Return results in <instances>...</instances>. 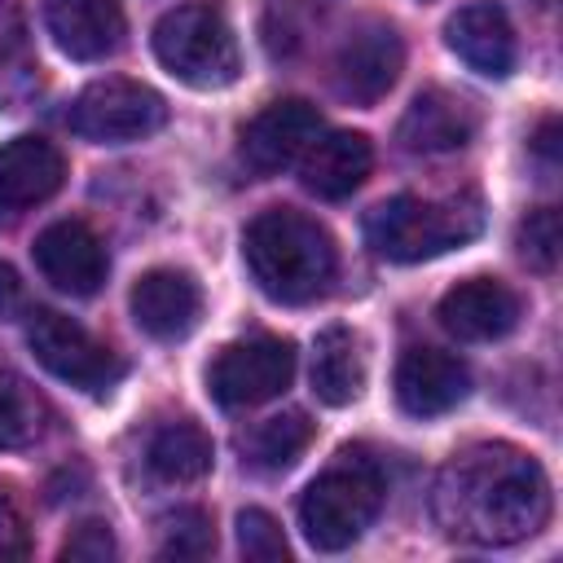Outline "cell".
I'll return each mask as SVG.
<instances>
[{"label":"cell","mask_w":563,"mask_h":563,"mask_svg":"<svg viewBox=\"0 0 563 563\" xmlns=\"http://www.w3.org/2000/svg\"><path fill=\"white\" fill-rule=\"evenodd\" d=\"M62 559H75V563H106V559H114V537H110V523H101V519L79 523V528L66 537Z\"/></svg>","instance_id":"27"},{"label":"cell","mask_w":563,"mask_h":563,"mask_svg":"<svg viewBox=\"0 0 563 563\" xmlns=\"http://www.w3.org/2000/svg\"><path fill=\"white\" fill-rule=\"evenodd\" d=\"M216 550V532H211V519L194 506L176 510L163 519V541H158V554L163 559H207Z\"/></svg>","instance_id":"24"},{"label":"cell","mask_w":563,"mask_h":563,"mask_svg":"<svg viewBox=\"0 0 563 563\" xmlns=\"http://www.w3.org/2000/svg\"><path fill=\"white\" fill-rule=\"evenodd\" d=\"M26 343H31L35 361L48 374H57L62 383H70L79 391H106L123 374L119 356L106 343H97L79 321L62 317V312H48V308L31 317Z\"/></svg>","instance_id":"8"},{"label":"cell","mask_w":563,"mask_h":563,"mask_svg":"<svg viewBox=\"0 0 563 563\" xmlns=\"http://www.w3.org/2000/svg\"><path fill=\"white\" fill-rule=\"evenodd\" d=\"M40 431H44V400L18 374H0V449H22Z\"/></svg>","instance_id":"23"},{"label":"cell","mask_w":563,"mask_h":563,"mask_svg":"<svg viewBox=\"0 0 563 563\" xmlns=\"http://www.w3.org/2000/svg\"><path fill=\"white\" fill-rule=\"evenodd\" d=\"M145 457H150V471H154L158 479H167V484H189V479H202V475L211 471L216 449H211V435H207L198 422L185 418V422L158 427L154 440H150V449H145Z\"/></svg>","instance_id":"21"},{"label":"cell","mask_w":563,"mask_h":563,"mask_svg":"<svg viewBox=\"0 0 563 563\" xmlns=\"http://www.w3.org/2000/svg\"><path fill=\"white\" fill-rule=\"evenodd\" d=\"M479 229H484V202L471 189L449 194V198L396 194L365 216V242L374 246V255H383L391 264L435 260V255L479 238Z\"/></svg>","instance_id":"3"},{"label":"cell","mask_w":563,"mask_h":563,"mask_svg":"<svg viewBox=\"0 0 563 563\" xmlns=\"http://www.w3.org/2000/svg\"><path fill=\"white\" fill-rule=\"evenodd\" d=\"M400 66H405L400 31L383 18H365L352 26V35L334 53V88L356 106H374L378 97L391 92V84L400 79Z\"/></svg>","instance_id":"9"},{"label":"cell","mask_w":563,"mask_h":563,"mask_svg":"<svg viewBox=\"0 0 563 563\" xmlns=\"http://www.w3.org/2000/svg\"><path fill=\"white\" fill-rule=\"evenodd\" d=\"M128 303H132V321L150 339H158V343L185 339L198 325V317H202V290L180 268H150V273H141Z\"/></svg>","instance_id":"16"},{"label":"cell","mask_w":563,"mask_h":563,"mask_svg":"<svg viewBox=\"0 0 563 563\" xmlns=\"http://www.w3.org/2000/svg\"><path fill=\"white\" fill-rule=\"evenodd\" d=\"M66 123L84 141L128 145L167 123V101L150 84H136V79H97L75 97Z\"/></svg>","instance_id":"6"},{"label":"cell","mask_w":563,"mask_h":563,"mask_svg":"<svg viewBox=\"0 0 563 563\" xmlns=\"http://www.w3.org/2000/svg\"><path fill=\"white\" fill-rule=\"evenodd\" d=\"M554 136H559V119L550 114V119L541 123V132H537V141H532V145H537V154H541V158H545L550 167H554Z\"/></svg>","instance_id":"31"},{"label":"cell","mask_w":563,"mask_h":563,"mask_svg":"<svg viewBox=\"0 0 563 563\" xmlns=\"http://www.w3.org/2000/svg\"><path fill=\"white\" fill-rule=\"evenodd\" d=\"M559 242H563V229H559V211H554V207L528 211V220H523L519 233H515L519 255H523L528 268H537V273H550V268L559 264Z\"/></svg>","instance_id":"25"},{"label":"cell","mask_w":563,"mask_h":563,"mask_svg":"<svg viewBox=\"0 0 563 563\" xmlns=\"http://www.w3.org/2000/svg\"><path fill=\"white\" fill-rule=\"evenodd\" d=\"M471 391V374L453 352L405 347L396 361V400L409 418H440L457 409Z\"/></svg>","instance_id":"12"},{"label":"cell","mask_w":563,"mask_h":563,"mask_svg":"<svg viewBox=\"0 0 563 563\" xmlns=\"http://www.w3.org/2000/svg\"><path fill=\"white\" fill-rule=\"evenodd\" d=\"M444 44L484 79H506L515 70V26L501 4L493 0H471L444 22Z\"/></svg>","instance_id":"15"},{"label":"cell","mask_w":563,"mask_h":563,"mask_svg":"<svg viewBox=\"0 0 563 563\" xmlns=\"http://www.w3.org/2000/svg\"><path fill=\"white\" fill-rule=\"evenodd\" d=\"M471 136H475V110L449 88L418 92L396 123V141L409 154H453Z\"/></svg>","instance_id":"18"},{"label":"cell","mask_w":563,"mask_h":563,"mask_svg":"<svg viewBox=\"0 0 563 563\" xmlns=\"http://www.w3.org/2000/svg\"><path fill=\"white\" fill-rule=\"evenodd\" d=\"M383 471L374 457L343 449L299 497V528L312 550H347L383 510Z\"/></svg>","instance_id":"4"},{"label":"cell","mask_w":563,"mask_h":563,"mask_svg":"<svg viewBox=\"0 0 563 563\" xmlns=\"http://www.w3.org/2000/svg\"><path fill=\"white\" fill-rule=\"evenodd\" d=\"M295 378V347L273 334L238 339L216 352L207 365V391L224 409H251L273 396H282Z\"/></svg>","instance_id":"7"},{"label":"cell","mask_w":563,"mask_h":563,"mask_svg":"<svg viewBox=\"0 0 563 563\" xmlns=\"http://www.w3.org/2000/svg\"><path fill=\"white\" fill-rule=\"evenodd\" d=\"M26 48V22L18 4H0V66H9Z\"/></svg>","instance_id":"29"},{"label":"cell","mask_w":563,"mask_h":563,"mask_svg":"<svg viewBox=\"0 0 563 563\" xmlns=\"http://www.w3.org/2000/svg\"><path fill=\"white\" fill-rule=\"evenodd\" d=\"M321 136V114L317 106L286 97L264 106L246 128H242V163L260 176H277L303 158V150Z\"/></svg>","instance_id":"10"},{"label":"cell","mask_w":563,"mask_h":563,"mask_svg":"<svg viewBox=\"0 0 563 563\" xmlns=\"http://www.w3.org/2000/svg\"><path fill=\"white\" fill-rule=\"evenodd\" d=\"M31 554V537H26V519L13 506L9 493H0V563L9 559H26Z\"/></svg>","instance_id":"28"},{"label":"cell","mask_w":563,"mask_h":563,"mask_svg":"<svg viewBox=\"0 0 563 563\" xmlns=\"http://www.w3.org/2000/svg\"><path fill=\"white\" fill-rule=\"evenodd\" d=\"M435 317L462 343H493V339L515 330L519 295L497 277H466L453 290H444Z\"/></svg>","instance_id":"14"},{"label":"cell","mask_w":563,"mask_h":563,"mask_svg":"<svg viewBox=\"0 0 563 563\" xmlns=\"http://www.w3.org/2000/svg\"><path fill=\"white\" fill-rule=\"evenodd\" d=\"M44 26L75 62H101L123 44L119 0H44Z\"/></svg>","instance_id":"17"},{"label":"cell","mask_w":563,"mask_h":563,"mask_svg":"<svg viewBox=\"0 0 563 563\" xmlns=\"http://www.w3.org/2000/svg\"><path fill=\"white\" fill-rule=\"evenodd\" d=\"M238 550L251 563H286V554H290L277 519L268 510H255V506L238 515Z\"/></svg>","instance_id":"26"},{"label":"cell","mask_w":563,"mask_h":563,"mask_svg":"<svg viewBox=\"0 0 563 563\" xmlns=\"http://www.w3.org/2000/svg\"><path fill=\"white\" fill-rule=\"evenodd\" d=\"M369 167H374L369 136H361V132H321L299 158V180H303L308 194H317L325 202H339L352 189H361Z\"/></svg>","instance_id":"19"},{"label":"cell","mask_w":563,"mask_h":563,"mask_svg":"<svg viewBox=\"0 0 563 563\" xmlns=\"http://www.w3.org/2000/svg\"><path fill=\"white\" fill-rule=\"evenodd\" d=\"M66 180V158L44 136H13L0 145V220L48 202Z\"/></svg>","instance_id":"13"},{"label":"cell","mask_w":563,"mask_h":563,"mask_svg":"<svg viewBox=\"0 0 563 563\" xmlns=\"http://www.w3.org/2000/svg\"><path fill=\"white\" fill-rule=\"evenodd\" d=\"M312 435H317V427L308 422V413L290 409V413H277V418L260 422L251 431V440H246V453H251V462L260 471H286V466H295L303 457Z\"/></svg>","instance_id":"22"},{"label":"cell","mask_w":563,"mask_h":563,"mask_svg":"<svg viewBox=\"0 0 563 563\" xmlns=\"http://www.w3.org/2000/svg\"><path fill=\"white\" fill-rule=\"evenodd\" d=\"M435 523L466 545H515L550 519V479L515 444H471L444 462L431 493Z\"/></svg>","instance_id":"1"},{"label":"cell","mask_w":563,"mask_h":563,"mask_svg":"<svg viewBox=\"0 0 563 563\" xmlns=\"http://www.w3.org/2000/svg\"><path fill=\"white\" fill-rule=\"evenodd\" d=\"M242 260L255 286L277 303H312L334 282V238L295 207L260 211L242 233Z\"/></svg>","instance_id":"2"},{"label":"cell","mask_w":563,"mask_h":563,"mask_svg":"<svg viewBox=\"0 0 563 563\" xmlns=\"http://www.w3.org/2000/svg\"><path fill=\"white\" fill-rule=\"evenodd\" d=\"M154 57L189 88L211 92V88H229L242 70L238 57V40L233 26L224 18L220 4L211 0H194V4H176L158 18L154 26Z\"/></svg>","instance_id":"5"},{"label":"cell","mask_w":563,"mask_h":563,"mask_svg":"<svg viewBox=\"0 0 563 563\" xmlns=\"http://www.w3.org/2000/svg\"><path fill=\"white\" fill-rule=\"evenodd\" d=\"M365 387V361H361V343L352 330L343 325H330L317 334V347H312V391L321 405H352Z\"/></svg>","instance_id":"20"},{"label":"cell","mask_w":563,"mask_h":563,"mask_svg":"<svg viewBox=\"0 0 563 563\" xmlns=\"http://www.w3.org/2000/svg\"><path fill=\"white\" fill-rule=\"evenodd\" d=\"M22 308H26V290H22V277H18L9 264H0V321H13Z\"/></svg>","instance_id":"30"},{"label":"cell","mask_w":563,"mask_h":563,"mask_svg":"<svg viewBox=\"0 0 563 563\" xmlns=\"http://www.w3.org/2000/svg\"><path fill=\"white\" fill-rule=\"evenodd\" d=\"M31 255H35V268L44 273V282L57 286L62 295L84 299V295H97L106 282V246L84 220L48 224L35 238Z\"/></svg>","instance_id":"11"}]
</instances>
